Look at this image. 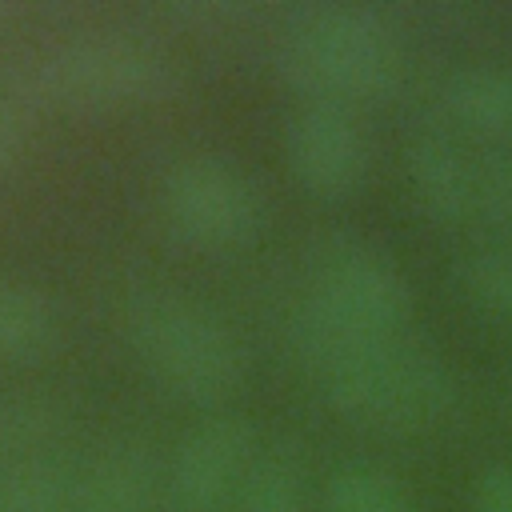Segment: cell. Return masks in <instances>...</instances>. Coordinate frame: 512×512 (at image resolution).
<instances>
[{
	"instance_id": "cell-13",
	"label": "cell",
	"mask_w": 512,
	"mask_h": 512,
	"mask_svg": "<svg viewBox=\"0 0 512 512\" xmlns=\"http://www.w3.org/2000/svg\"><path fill=\"white\" fill-rule=\"evenodd\" d=\"M64 424V408L40 392L0 396V472L40 460Z\"/></svg>"
},
{
	"instance_id": "cell-18",
	"label": "cell",
	"mask_w": 512,
	"mask_h": 512,
	"mask_svg": "<svg viewBox=\"0 0 512 512\" xmlns=\"http://www.w3.org/2000/svg\"><path fill=\"white\" fill-rule=\"evenodd\" d=\"M476 216L512 232V144H496L476 160Z\"/></svg>"
},
{
	"instance_id": "cell-14",
	"label": "cell",
	"mask_w": 512,
	"mask_h": 512,
	"mask_svg": "<svg viewBox=\"0 0 512 512\" xmlns=\"http://www.w3.org/2000/svg\"><path fill=\"white\" fill-rule=\"evenodd\" d=\"M232 512H308L304 464L292 448H272L256 456L240 480Z\"/></svg>"
},
{
	"instance_id": "cell-11",
	"label": "cell",
	"mask_w": 512,
	"mask_h": 512,
	"mask_svg": "<svg viewBox=\"0 0 512 512\" xmlns=\"http://www.w3.org/2000/svg\"><path fill=\"white\" fill-rule=\"evenodd\" d=\"M440 104L460 128L504 144L512 136V64L476 60L448 72L440 84Z\"/></svg>"
},
{
	"instance_id": "cell-10",
	"label": "cell",
	"mask_w": 512,
	"mask_h": 512,
	"mask_svg": "<svg viewBox=\"0 0 512 512\" xmlns=\"http://www.w3.org/2000/svg\"><path fill=\"white\" fill-rule=\"evenodd\" d=\"M404 180L428 224L452 228L476 208V164L444 132L424 128L404 144Z\"/></svg>"
},
{
	"instance_id": "cell-17",
	"label": "cell",
	"mask_w": 512,
	"mask_h": 512,
	"mask_svg": "<svg viewBox=\"0 0 512 512\" xmlns=\"http://www.w3.org/2000/svg\"><path fill=\"white\" fill-rule=\"evenodd\" d=\"M72 472L52 456L0 472V512H68Z\"/></svg>"
},
{
	"instance_id": "cell-6",
	"label": "cell",
	"mask_w": 512,
	"mask_h": 512,
	"mask_svg": "<svg viewBox=\"0 0 512 512\" xmlns=\"http://www.w3.org/2000/svg\"><path fill=\"white\" fill-rule=\"evenodd\" d=\"M308 304L368 332H400L412 312V288L376 244L360 236H332L316 252Z\"/></svg>"
},
{
	"instance_id": "cell-16",
	"label": "cell",
	"mask_w": 512,
	"mask_h": 512,
	"mask_svg": "<svg viewBox=\"0 0 512 512\" xmlns=\"http://www.w3.org/2000/svg\"><path fill=\"white\" fill-rule=\"evenodd\" d=\"M456 288L484 316L512 320V240L472 248L456 264Z\"/></svg>"
},
{
	"instance_id": "cell-20",
	"label": "cell",
	"mask_w": 512,
	"mask_h": 512,
	"mask_svg": "<svg viewBox=\"0 0 512 512\" xmlns=\"http://www.w3.org/2000/svg\"><path fill=\"white\" fill-rule=\"evenodd\" d=\"M20 116L12 112V108H4L0 104V172L16 160V152H20Z\"/></svg>"
},
{
	"instance_id": "cell-21",
	"label": "cell",
	"mask_w": 512,
	"mask_h": 512,
	"mask_svg": "<svg viewBox=\"0 0 512 512\" xmlns=\"http://www.w3.org/2000/svg\"><path fill=\"white\" fill-rule=\"evenodd\" d=\"M0 20H4V8H0Z\"/></svg>"
},
{
	"instance_id": "cell-8",
	"label": "cell",
	"mask_w": 512,
	"mask_h": 512,
	"mask_svg": "<svg viewBox=\"0 0 512 512\" xmlns=\"http://www.w3.org/2000/svg\"><path fill=\"white\" fill-rule=\"evenodd\" d=\"M284 160L296 184L320 200H340L360 188L368 148L356 116L344 104L304 100L284 124Z\"/></svg>"
},
{
	"instance_id": "cell-4",
	"label": "cell",
	"mask_w": 512,
	"mask_h": 512,
	"mask_svg": "<svg viewBox=\"0 0 512 512\" xmlns=\"http://www.w3.org/2000/svg\"><path fill=\"white\" fill-rule=\"evenodd\" d=\"M160 208L168 228L204 252L244 248L264 224V196L256 180L220 156L180 160L160 184Z\"/></svg>"
},
{
	"instance_id": "cell-5",
	"label": "cell",
	"mask_w": 512,
	"mask_h": 512,
	"mask_svg": "<svg viewBox=\"0 0 512 512\" xmlns=\"http://www.w3.org/2000/svg\"><path fill=\"white\" fill-rule=\"evenodd\" d=\"M36 80L56 104L120 108L156 100L172 80V64L160 48L132 36H84L44 56Z\"/></svg>"
},
{
	"instance_id": "cell-22",
	"label": "cell",
	"mask_w": 512,
	"mask_h": 512,
	"mask_svg": "<svg viewBox=\"0 0 512 512\" xmlns=\"http://www.w3.org/2000/svg\"><path fill=\"white\" fill-rule=\"evenodd\" d=\"M508 400H512V396H508Z\"/></svg>"
},
{
	"instance_id": "cell-1",
	"label": "cell",
	"mask_w": 512,
	"mask_h": 512,
	"mask_svg": "<svg viewBox=\"0 0 512 512\" xmlns=\"http://www.w3.org/2000/svg\"><path fill=\"white\" fill-rule=\"evenodd\" d=\"M292 344L316 372L324 400L368 428H428L456 408V376L436 348L400 332H368L304 304Z\"/></svg>"
},
{
	"instance_id": "cell-12",
	"label": "cell",
	"mask_w": 512,
	"mask_h": 512,
	"mask_svg": "<svg viewBox=\"0 0 512 512\" xmlns=\"http://www.w3.org/2000/svg\"><path fill=\"white\" fill-rule=\"evenodd\" d=\"M56 324V308L40 288L0 276V364L44 356L56 340Z\"/></svg>"
},
{
	"instance_id": "cell-3",
	"label": "cell",
	"mask_w": 512,
	"mask_h": 512,
	"mask_svg": "<svg viewBox=\"0 0 512 512\" xmlns=\"http://www.w3.org/2000/svg\"><path fill=\"white\" fill-rule=\"evenodd\" d=\"M128 340L160 388L184 404L212 408L244 376L236 336L208 308L172 292H144L128 304Z\"/></svg>"
},
{
	"instance_id": "cell-7",
	"label": "cell",
	"mask_w": 512,
	"mask_h": 512,
	"mask_svg": "<svg viewBox=\"0 0 512 512\" xmlns=\"http://www.w3.org/2000/svg\"><path fill=\"white\" fill-rule=\"evenodd\" d=\"M256 460V432L248 420L216 412L184 432L164 464V512H232L240 480Z\"/></svg>"
},
{
	"instance_id": "cell-19",
	"label": "cell",
	"mask_w": 512,
	"mask_h": 512,
	"mask_svg": "<svg viewBox=\"0 0 512 512\" xmlns=\"http://www.w3.org/2000/svg\"><path fill=\"white\" fill-rule=\"evenodd\" d=\"M476 512H512V464H492L476 476Z\"/></svg>"
},
{
	"instance_id": "cell-2",
	"label": "cell",
	"mask_w": 512,
	"mask_h": 512,
	"mask_svg": "<svg viewBox=\"0 0 512 512\" xmlns=\"http://www.w3.org/2000/svg\"><path fill=\"white\" fill-rule=\"evenodd\" d=\"M280 76L304 100L344 104L384 96L400 80V44L392 24L356 4H316L288 20L280 36Z\"/></svg>"
},
{
	"instance_id": "cell-9",
	"label": "cell",
	"mask_w": 512,
	"mask_h": 512,
	"mask_svg": "<svg viewBox=\"0 0 512 512\" xmlns=\"http://www.w3.org/2000/svg\"><path fill=\"white\" fill-rule=\"evenodd\" d=\"M164 496V464L144 436L120 432L104 440L80 472H72L68 512H156Z\"/></svg>"
},
{
	"instance_id": "cell-15",
	"label": "cell",
	"mask_w": 512,
	"mask_h": 512,
	"mask_svg": "<svg viewBox=\"0 0 512 512\" xmlns=\"http://www.w3.org/2000/svg\"><path fill=\"white\" fill-rule=\"evenodd\" d=\"M324 512H420L412 492L376 464H344L324 484Z\"/></svg>"
}]
</instances>
